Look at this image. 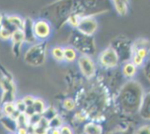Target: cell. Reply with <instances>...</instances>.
<instances>
[{
  "label": "cell",
  "mask_w": 150,
  "mask_h": 134,
  "mask_svg": "<svg viewBox=\"0 0 150 134\" xmlns=\"http://www.w3.org/2000/svg\"><path fill=\"white\" fill-rule=\"evenodd\" d=\"M144 89L136 80L127 82L119 91L117 102L119 108L125 114L138 113L144 96Z\"/></svg>",
  "instance_id": "obj_1"
},
{
  "label": "cell",
  "mask_w": 150,
  "mask_h": 134,
  "mask_svg": "<svg viewBox=\"0 0 150 134\" xmlns=\"http://www.w3.org/2000/svg\"><path fill=\"white\" fill-rule=\"evenodd\" d=\"M149 55L150 41L146 38H138L131 44V62L137 67L144 66Z\"/></svg>",
  "instance_id": "obj_2"
},
{
  "label": "cell",
  "mask_w": 150,
  "mask_h": 134,
  "mask_svg": "<svg viewBox=\"0 0 150 134\" xmlns=\"http://www.w3.org/2000/svg\"><path fill=\"white\" fill-rule=\"evenodd\" d=\"M47 58V47L41 42L32 46L24 55V60L27 64L33 66H41Z\"/></svg>",
  "instance_id": "obj_3"
},
{
  "label": "cell",
  "mask_w": 150,
  "mask_h": 134,
  "mask_svg": "<svg viewBox=\"0 0 150 134\" xmlns=\"http://www.w3.org/2000/svg\"><path fill=\"white\" fill-rule=\"evenodd\" d=\"M101 66L107 69L116 67L119 61V55L113 47H110L104 50L99 56Z\"/></svg>",
  "instance_id": "obj_4"
},
{
  "label": "cell",
  "mask_w": 150,
  "mask_h": 134,
  "mask_svg": "<svg viewBox=\"0 0 150 134\" xmlns=\"http://www.w3.org/2000/svg\"><path fill=\"white\" fill-rule=\"evenodd\" d=\"M98 29V22L93 16L82 17L77 27V31L83 35L92 36Z\"/></svg>",
  "instance_id": "obj_5"
},
{
  "label": "cell",
  "mask_w": 150,
  "mask_h": 134,
  "mask_svg": "<svg viewBox=\"0 0 150 134\" xmlns=\"http://www.w3.org/2000/svg\"><path fill=\"white\" fill-rule=\"evenodd\" d=\"M33 31L36 39L44 41L52 34V27L47 20L40 18L33 22Z\"/></svg>",
  "instance_id": "obj_6"
},
{
  "label": "cell",
  "mask_w": 150,
  "mask_h": 134,
  "mask_svg": "<svg viewBox=\"0 0 150 134\" xmlns=\"http://www.w3.org/2000/svg\"><path fill=\"white\" fill-rule=\"evenodd\" d=\"M78 66L82 74L87 78H91L96 73V65L89 55H83L78 58Z\"/></svg>",
  "instance_id": "obj_7"
},
{
  "label": "cell",
  "mask_w": 150,
  "mask_h": 134,
  "mask_svg": "<svg viewBox=\"0 0 150 134\" xmlns=\"http://www.w3.org/2000/svg\"><path fill=\"white\" fill-rule=\"evenodd\" d=\"M138 114L144 120L150 121V90L144 94Z\"/></svg>",
  "instance_id": "obj_8"
},
{
  "label": "cell",
  "mask_w": 150,
  "mask_h": 134,
  "mask_svg": "<svg viewBox=\"0 0 150 134\" xmlns=\"http://www.w3.org/2000/svg\"><path fill=\"white\" fill-rule=\"evenodd\" d=\"M33 22L34 21H33L31 18H26L24 19V24L22 29L24 33V37H25V42L29 43V44H33L36 40L34 31H33Z\"/></svg>",
  "instance_id": "obj_9"
},
{
  "label": "cell",
  "mask_w": 150,
  "mask_h": 134,
  "mask_svg": "<svg viewBox=\"0 0 150 134\" xmlns=\"http://www.w3.org/2000/svg\"><path fill=\"white\" fill-rule=\"evenodd\" d=\"M0 123L8 133H16L18 128L16 119L11 116H4L0 120Z\"/></svg>",
  "instance_id": "obj_10"
},
{
  "label": "cell",
  "mask_w": 150,
  "mask_h": 134,
  "mask_svg": "<svg viewBox=\"0 0 150 134\" xmlns=\"http://www.w3.org/2000/svg\"><path fill=\"white\" fill-rule=\"evenodd\" d=\"M0 88L2 91L14 92L16 91V87L13 80L9 76H3L0 79Z\"/></svg>",
  "instance_id": "obj_11"
},
{
  "label": "cell",
  "mask_w": 150,
  "mask_h": 134,
  "mask_svg": "<svg viewBox=\"0 0 150 134\" xmlns=\"http://www.w3.org/2000/svg\"><path fill=\"white\" fill-rule=\"evenodd\" d=\"M111 1L119 15L122 16L127 15L128 12L129 0H111Z\"/></svg>",
  "instance_id": "obj_12"
},
{
  "label": "cell",
  "mask_w": 150,
  "mask_h": 134,
  "mask_svg": "<svg viewBox=\"0 0 150 134\" xmlns=\"http://www.w3.org/2000/svg\"><path fill=\"white\" fill-rule=\"evenodd\" d=\"M2 110H3L4 116H11V117L14 118L16 119L18 115L20 114L19 112L17 111L16 107L15 102L13 103H7L2 104Z\"/></svg>",
  "instance_id": "obj_13"
},
{
  "label": "cell",
  "mask_w": 150,
  "mask_h": 134,
  "mask_svg": "<svg viewBox=\"0 0 150 134\" xmlns=\"http://www.w3.org/2000/svg\"><path fill=\"white\" fill-rule=\"evenodd\" d=\"M83 131L85 134H102L103 128L99 123L89 122L85 125Z\"/></svg>",
  "instance_id": "obj_14"
},
{
  "label": "cell",
  "mask_w": 150,
  "mask_h": 134,
  "mask_svg": "<svg viewBox=\"0 0 150 134\" xmlns=\"http://www.w3.org/2000/svg\"><path fill=\"white\" fill-rule=\"evenodd\" d=\"M137 67L131 61H127L124 64L122 67V73L124 76L128 79L133 78L137 73Z\"/></svg>",
  "instance_id": "obj_15"
},
{
  "label": "cell",
  "mask_w": 150,
  "mask_h": 134,
  "mask_svg": "<svg viewBox=\"0 0 150 134\" xmlns=\"http://www.w3.org/2000/svg\"><path fill=\"white\" fill-rule=\"evenodd\" d=\"M5 17L16 30H22L24 24V18L18 15H5Z\"/></svg>",
  "instance_id": "obj_16"
},
{
  "label": "cell",
  "mask_w": 150,
  "mask_h": 134,
  "mask_svg": "<svg viewBox=\"0 0 150 134\" xmlns=\"http://www.w3.org/2000/svg\"><path fill=\"white\" fill-rule=\"evenodd\" d=\"M33 110H34L35 113L41 115V116H42L43 113H44V111H45L46 108H47L45 102H44L42 99H40V98H35L33 105Z\"/></svg>",
  "instance_id": "obj_17"
},
{
  "label": "cell",
  "mask_w": 150,
  "mask_h": 134,
  "mask_svg": "<svg viewBox=\"0 0 150 134\" xmlns=\"http://www.w3.org/2000/svg\"><path fill=\"white\" fill-rule=\"evenodd\" d=\"M77 57V51L74 48L71 47H64V60L65 61L71 62L74 61Z\"/></svg>",
  "instance_id": "obj_18"
},
{
  "label": "cell",
  "mask_w": 150,
  "mask_h": 134,
  "mask_svg": "<svg viewBox=\"0 0 150 134\" xmlns=\"http://www.w3.org/2000/svg\"><path fill=\"white\" fill-rule=\"evenodd\" d=\"M51 55L53 58L57 62L64 61V48L57 46L52 49Z\"/></svg>",
  "instance_id": "obj_19"
},
{
  "label": "cell",
  "mask_w": 150,
  "mask_h": 134,
  "mask_svg": "<svg viewBox=\"0 0 150 134\" xmlns=\"http://www.w3.org/2000/svg\"><path fill=\"white\" fill-rule=\"evenodd\" d=\"M57 112L54 108L52 107H49L46 108V110L44 111V112L42 114V117H44V119H47L48 122H50V120L54 118L55 116H57Z\"/></svg>",
  "instance_id": "obj_20"
},
{
  "label": "cell",
  "mask_w": 150,
  "mask_h": 134,
  "mask_svg": "<svg viewBox=\"0 0 150 134\" xmlns=\"http://www.w3.org/2000/svg\"><path fill=\"white\" fill-rule=\"evenodd\" d=\"M13 32L9 30L8 29L1 26L0 27V40L2 41H10L13 35Z\"/></svg>",
  "instance_id": "obj_21"
},
{
  "label": "cell",
  "mask_w": 150,
  "mask_h": 134,
  "mask_svg": "<svg viewBox=\"0 0 150 134\" xmlns=\"http://www.w3.org/2000/svg\"><path fill=\"white\" fill-rule=\"evenodd\" d=\"M63 125V120H62V119L58 115L49 122V127L52 128H57V129H60Z\"/></svg>",
  "instance_id": "obj_22"
},
{
  "label": "cell",
  "mask_w": 150,
  "mask_h": 134,
  "mask_svg": "<svg viewBox=\"0 0 150 134\" xmlns=\"http://www.w3.org/2000/svg\"><path fill=\"white\" fill-rule=\"evenodd\" d=\"M63 106L66 111H71L74 110L75 107H76V103H75L74 100L71 98H66L63 101Z\"/></svg>",
  "instance_id": "obj_23"
},
{
  "label": "cell",
  "mask_w": 150,
  "mask_h": 134,
  "mask_svg": "<svg viewBox=\"0 0 150 134\" xmlns=\"http://www.w3.org/2000/svg\"><path fill=\"white\" fill-rule=\"evenodd\" d=\"M143 72L146 80L150 83V57L146 60L143 66Z\"/></svg>",
  "instance_id": "obj_24"
},
{
  "label": "cell",
  "mask_w": 150,
  "mask_h": 134,
  "mask_svg": "<svg viewBox=\"0 0 150 134\" xmlns=\"http://www.w3.org/2000/svg\"><path fill=\"white\" fill-rule=\"evenodd\" d=\"M15 105H16V107L17 111H18L19 113H25V111L26 109H27V106H26V105L24 104L22 99L16 100Z\"/></svg>",
  "instance_id": "obj_25"
},
{
  "label": "cell",
  "mask_w": 150,
  "mask_h": 134,
  "mask_svg": "<svg viewBox=\"0 0 150 134\" xmlns=\"http://www.w3.org/2000/svg\"><path fill=\"white\" fill-rule=\"evenodd\" d=\"M135 134H150V125L146 124L140 126L136 130Z\"/></svg>",
  "instance_id": "obj_26"
},
{
  "label": "cell",
  "mask_w": 150,
  "mask_h": 134,
  "mask_svg": "<svg viewBox=\"0 0 150 134\" xmlns=\"http://www.w3.org/2000/svg\"><path fill=\"white\" fill-rule=\"evenodd\" d=\"M35 98L34 96H31V95H27V96H25L24 98H23V101H24V104L26 105V106L27 107H31L33 106V103L35 101Z\"/></svg>",
  "instance_id": "obj_27"
},
{
  "label": "cell",
  "mask_w": 150,
  "mask_h": 134,
  "mask_svg": "<svg viewBox=\"0 0 150 134\" xmlns=\"http://www.w3.org/2000/svg\"><path fill=\"white\" fill-rule=\"evenodd\" d=\"M60 134H74L73 130L69 125H63L61 128H60Z\"/></svg>",
  "instance_id": "obj_28"
},
{
  "label": "cell",
  "mask_w": 150,
  "mask_h": 134,
  "mask_svg": "<svg viewBox=\"0 0 150 134\" xmlns=\"http://www.w3.org/2000/svg\"><path fill=\"white\" fill-rule=\"evenodd\" d=\"M46 134H60V129H57V128H49L47 131V133Z\"/></svg>",
  "instance_id": "obj_29"
},
{
  "label": "cell",
  "mask_w": 150,
  "mask_h": 134,
  "mask_svg": "<svg viewBox=\"0 0 150 134\" xmlns=\"http://www.w3.org/2000/svg\"><path fill=\"white\" fill-rule=\"evenodd\" d=\"M16 134H30L29 133L28 129L26 128H18Z\"/></svg>",
  "instance_id": "obj_30"
},
{
  "label": "cell",
  "mask_w": 150,
  "mask_h": 134,
  "mask_svg": "<svg viewBox=\"0 0 150 134\" xmlns=\"http://www.w3.org/2000/svg\"><path fill=\"white\" fill-rule=\"evenodd\" d=\"M3 116H4V113H3V110H2V104L0 103V120L2 119Z\"/></svg>",
  "instance_id": "obj_31"
},
{
  "label": "cell",
  "mask_w": 150,
  "mask_h": 134,
  "mask_svg": "<svg viewBox=\"0 0 150 134\" xmlns=\"http://www.w3.org/2000/svg\"><path fill=\"white\" fill-rule=\"evenodd\" d=\"M3 18H4V16L2 15V14L1 13H0V27H1V25H2V24Z\"/></svg>",
  "instance_id": "obj_32"
},
{
  "label": "cell",
  "mask_w": 150,
  "mask_h": 134,
  "mask_svg": "<svg viewBox=\"0 0 150 134\" xmlns=\"http://www.w3.org/2000/svg\"><path fill=\"white\" fill-rule=\"evenodd\" d=\"M8 134H16V133H8Z\"/></svg>",
  "instance_id": "obj_33"
},
{
  "label": "cell",
  "mask_w": 150,
  "mask_h": 134,
  "mask_svg": "<svg viewBox=\"0 0 150 134\" xmlns=\"http://www.w3.org/2000/svg\"><path fill=\"white\" fill-rule=\"evenodd\" d=\"M118 134H125V133H118Z\"/></svg>",
  "instance_id": "obj_34"
}]
</instances>
